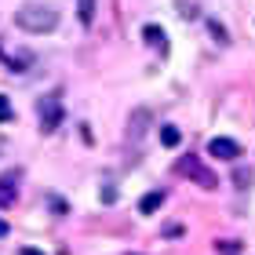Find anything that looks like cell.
<instances>
[{
  "instance_id": "obj_9",
  "label": "cell",
  "mask_w": 255,
  "mask_h": 255,
  "mask_svg": "<svg viewBox=\"0 0 255 255\" xmlns=\"http://www.w3.org/2000/svg\"><path fill=\"white\" fill-rule=\"evenodd\" d=\"M77 18L84 22V26H91V22H95V0H77Z\"/></svg>"
},
{
  "instance_id": "obj_10",
  "label": "cell",
  "mask_w": 255,
  "mask_h": 255,
  "mask_svg": "<svg viewBox=\"0 0 255 255\" xmlns=\"http://www.w3.org/2000/svg\"><path fill=\"white\" fill-rule=\"evenodd\" d=\"M160 142H164V146H179L182 142V131L175 124H164V128H160Z\"/></svg>"
},
{
  "instance_id": "obj_5",
  "label": "cell",
  "mask_w": 255,
  "mask_h": 255,
  "mask_svg": "<svg viewBox=\"0 0 255 255\" xmlns=\"http://www.w3.org/2000/svg\"><path fill=\"white\" fill-rule=\"evenodd\" d=\"M18 201V171L0 175V208H11Z\"/></svg>"
},
{
  "instance_id": "obj_8",
  "label": "cell",
  "mask_w": 255,
  "mask_h": 255,
  "mask_svg": "<svg viewBox=\"0 0 255 255\" xmlns=\"http://www.w3.org/2000/svg\"><path fill=\"white\" fill-rule=\"evenodd\" d=\"M160 204H164V190H153V193H146L142 201H138V212H142V215H153Z\"/></svg>"
},
{
  "instance_id": "obj_6",
  "label": "cell",
  "mask_w": 255,
  "mask_h": 255,
  "mask_svg": "<svg viewBox=\"0 0 255 255\" xmlns=\"http://www.w3.org/2000/svg\"><path fill=\"white\" fill-rule=\"evenodd\" d=\"M146 124H149V110H135L131 121H128V138H131V142H138V138H142V131H146Z\"/></svg>"
},
{
  "instance_id": "obj_3",
  "label": "cell",
  "mask_w": 255,
  "mask_h": 255,
  "mask_svg": "<svg viewBox=\"0 0 255 255\" xmlns=\"http://www.w3.org/2000/svg\"><path fill=\"white\" fill-rule=\"evenodd\" d=\"M62 124V99L59 95H48L40 99V131H55V128Z\"/></svg>"
},
{
  "instance_id": "obj_7",
  "label": "cell",
  "mask_w": 255,
  "mask_h": 255,
  "mask_svg": "<svg viewBox=\"0 0 255 255\" xmlns=\"http://www.w3.org/2000/svg\"><path fill=\"white\" fill-rule=\"evenodd\" d=\"M142 37H146V44H153L160 55L168 51V37H164V29H160V26H146V29H142Z\"/></svg>"
},
{
  "instance_id": "obj_1",
  "label": "cell",
  "mask_w": 255,
  "mask_h": 255,
  "mask_svg": "<svg viewBox=\"0 0 255 255\" xmlns=\"http://www.w3.org/2000/svg\"><path fill=\"white\" fill-rule=\"evenodd\" d=\"M15 22H18V29H26V33H51L59 26V11L51 4H22L15 11Z\"/></svg>"
},
{
  "instance_id": "obj_11",
  "label": "cell",
  "mask_w": 255,
  "mask_h": 255,
  "mask_svg": "<svg viewBox=\"0 0 255 255\" xmlns=\"http://www.w3.org/2000/svg\"><path fill=\"white\" fill-rule=\"evenodd\" d=\"M11 117H15V110H11V102H7L4 95H0V124H7Z\"/></svg>"
},
{
  "instance_id": "obj_12",
  "label": "cell",
  "mask_w": 255,
  "mask_h": 255,
  "mask_svg": "<svg viewBox=\"0 0 255 255\" xmlns=\"http://www.w3.org/2000/svg\"><path fill=\"white\" fill-rule=\"evenodd\" d=\"M0 237H7V223H4V219H0Z\"/></svg>"
},
{
  "instance_id": "obj_2",
  "label": "cell",
  "mask_w": 255,
  "mask_h": 255,
  "mask_svg": "<svg viewBox=\"0 0 255 255\" xmlns=\"http://www.w3.org/2000/svg\"><path fill=\"white\" fill-rule=\"evenodd\" d=\"M175 171L182 179H193L197 186H204V190H215L219 186V179H215V171L208 168V164H201V157H179V164H175Z\"/></svg>"
},
{
  "instance_id": "obj_4",
  "label": "cell",
  "mask_w": 255,
  "mask_h": 255,
  "mask_svg": "<svg viewBox=\"0 0 255 255\" xmlns=\"http://www.w3.org/2000/svg\"><path fill=\"white\" fill-rule=\"evenodd\" d=\"M208 153L219 157V160H237V157H241V146L234 142V138L219 135V138H212V142H208Z\"/></svg>"
}]
</instances>
